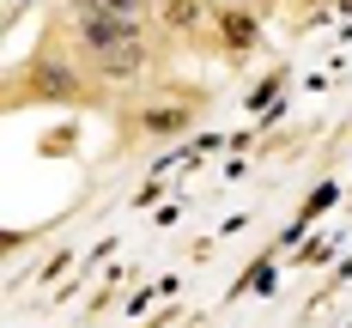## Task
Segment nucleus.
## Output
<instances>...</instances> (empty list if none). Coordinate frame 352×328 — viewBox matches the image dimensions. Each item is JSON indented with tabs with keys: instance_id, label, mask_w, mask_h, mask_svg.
I'll return each mask as SVG.
<instances>
[{
	"instance_id": "f03ea898",
	"label": "nucleus",
	"mask_w": 352,
	"mask_h": 328,
	"mask_svg": "<svg viewBox=\"0 0 352 328\" xmlns=\"http://www.w3.org/2000/svg\"><path fill=\"white\" fill-rule=\"evenodd\" d=\"M146 61H152V43H146V36H134V43L104 49V55H98V73H104V79H134Z\"/></svg>"
},
{
	"instance_id": "20e7f679",
	"label": "nucleus",
	"mask_w": 352,
	"mask_h": 328,
	"mask_svg": "<svg viewBox=\"0 0 352 328\" xmlns=\"http://www.w3.org/2000/svg\"><path fill=\"white\" fill-rule=\"evenodd\" d=\"M182 122H188V109H176V104H164V109H152V116H140L146 134H176Z\"/></svg>"
},
{
	"instance_id": "423d86ee",
	"label": "nucleus",
	"mask_w": 352,
	"mask_h": 328,
	"mask_svg": "<svg viewBox=\"0 0 352 328\" xmlns=\"http://www.w3.org/2000/svg\"><path fill=\"white\" fill-rule=\"evenodd\" d=\"M225 36H231V43H249V36H255V25H249V19H237V12H231V19H225Z\"/></svg>"
},
{
	"instance_id": "7ed1b4c3",
	"label": "nucleus",
	"mask_w": 352,
	"mask_h": 328,
	"mask_svg": "<svg viewBox=\"0 0 352 328\" xmlns=\"http://www.w3.org/2000/svg\"><path fill=\"white\" fill-rule=\"evenodd\" d=\"M73 12H116V19H140L146 0H73Z\"/></svg>"
},
{
	"instance_id": "39448f33",
	"label": "nucleus",
	"mask_w": 352,
	"mask_h": 328,
	"mask_svg": "<svg viewBox=\"0 0 352 328\" xmlns=\"http://www.w3.org/2000/svg\"><path fill=\"white\" fill-rule=\"evenodd\" d=\"M164 19H170L176 31H188V25H201V0H164Z\"/></svg>"
},
{
	"instance_id": "f257e3e1",
	"label": "nucleus",
	"mask_w": 352,
	"mask_h": 328,
	"mask_svg": "<svg viewBox=\"0 0 352 328\" xmlns=\"http://www.w3.org/2000/svg\"><path fill=\"white\" fill-rule=\"evenodd\" d=\"M79 36L104 55V49H116V43H134L140 36V19H116V12H79Z\"/></svg>"
}]
</instances>
